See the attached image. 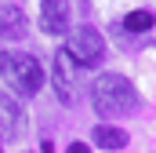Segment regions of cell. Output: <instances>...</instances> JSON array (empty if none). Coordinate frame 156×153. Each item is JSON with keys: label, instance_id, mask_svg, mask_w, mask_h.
<instances>
[{"label": "cell", "instance_id": "6da1fadb", "mask_svg": "<svg viewBox=\"0 0 156 153\" xmlns=\"http://www.w3.org/2000/svg\"><path fill=\"white\" fill-rule=\"evenodd\" d=\"M91 106H94L98 117H123L138 106V91H134V84L127 76L102 73L91 84Z\"/></svg>", "mask_w": 156, "mask_h": 153}, {"label": "cell", "instance_id": "8992f818", "mask_svg": "<svg viewBox=\"0 0 156 153\" xmlns=\"http://www.w3.org/2000/svg\"><path fill=\"white\" fill-rule=\"evenodd\" d=\"M22 124H26V113H22L18 99H11V95L0 91V131L15 139V135H22Z\"/></svg>", "mask_w": 156, "mask_h": 153}, {"label": "cell", "instance_id": "3957f363", "mask_svg": "<svg viewBox=\"0 0 156 153\" xmlns=\"http://www.w3.org/2000/svg\"><path fill=\"white\" fill-rule=\"evenodd\" d=\"M51 80H55V95H58L66 106H73L80 99V62L66 51V47L55 55V73H51Z\"/></svg>", "mask_w": 156, "mask_h": 153}, {"label": "cell", "instance_id": "277c9868", "mask_svg": "<svg viewBox=\"0 0 156 153\" xmlns=\"http://www.w3.org/2000/svg\"><path fill=\"white\" fill-rule=\"evenodd\" d=\"M80 66H98L102 55H105V44H102V33L94 26H76L69 33V47H66Z\"/></svg>", "mask_w": 156, "mask_h": 153}, {"label": "cell", "instance_id": "9c48e42d", "mask_svg": "<svg viewBox=\"0 0 156 153\" xmlns=\"http://www.w3.org/2000/svg\"><path fill=\"white\" fill-rule=\"evenodd\" d=\"M123 26H127L131 33H145V29L153 26V11H131V15L123 18Z\"/></svg>", "mask_w": 156, "mask_h": 153}, {"label": "cell", "instance_id": "30bf717a", "mask_svg": "<svg viewBox=\"0 0 156 153\" xmlns=\"http://www.w3.org/2000/svg\"><path fill=\"white\" fill-rule=\"evenodd\" d=\"M66 153H91V150H87L83 142H73V146H69V150H66Z\"/></svg>", "mask_w": 156, "mask_h": 153}, {"label": "cell", "instance_id": "ba28073f", "mask_svg": "<svg viewBox=\"0 0 156 153\" xmlns=\"http://www.w3.org/2000/svg\"><path fill=\"white\" fill-rule=\"evenodd\" d=\"M91 139H94L98 150H123L127 146V131L123 128H113V124H98Z\"/></svg>", "mask_w": 156, "mask_h": 153}, {"label": "cell", "instance_id": "52a82bcc", "mask_svg": "<svg viewBox=\"0 0 156 153\" xmlns=\"http://www.w3.org/2000/svg\"><path fill=\"white\" fill-rule=\"evenodd\" d=\"M22 33H26V15H22V7L0 4V37L4 40H18Z\"/></svg>", "mask_w": 156, "mask_h": 153}, {"label": "cell", "instance_id": "7a4b0ae2", "mask_svg": "<svg viewBox=\"0 0 156 153\" xmlns=\"http://www.w3.org/2000/svg\"><path fill=\"white\" fill-rule=\"evenodd\" d=\"M0 76L15 95H37L44 84V69L29 51H0Z\"/></svg>", "mask_w": 156, "mask_h": 153}, {"label": "cell", "instance_id": "5b68a950", "mask_svg": "<svg viewBox=\"0 0 156 153\" xmlns=\"http://www.w3.org/2000/svg\"><path fill=\"white\" fill-rule=\"evenodd\" d=\"M69 0H40V29L58 37V33H69Z\"/></svg>", "mask_w": 156, "mask_h": 153}]
</instances>
